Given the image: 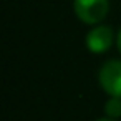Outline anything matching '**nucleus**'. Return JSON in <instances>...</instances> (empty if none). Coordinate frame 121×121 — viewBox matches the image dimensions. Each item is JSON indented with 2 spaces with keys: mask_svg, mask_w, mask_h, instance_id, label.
Instances as JSON below:
<instances>
[{
  "mask_svg": "<svg viewBox=\"0 0 121 121\" xmlns=\"http://www.w3.org/2000/svg\"><path fill=\"white\" fill-rule=\"evenodd\" d=\"M73 10L78 20L86 25H99L109 10L108 0H73Z\"/></svg>",
  "mask_w": 121,
  "mask_h": 121,
  "instance_id": "obj_1",
  "label": "nucleus"
},
{
  "mask_svg": "<svg viewBox=\"0 0 121 121\" xmlns=\"http://www.w3.org/2000/svg\"><path fill=\"white\" fill-rule=\"evenodd\" d=\"M98 81L106 95L121 98V60L104 61L99 68Z\"/></svg>",
  "mask_w": 121,
  "mask_h": 121,
  "instance_id": "obj_2",
  "label": "nucleus"
},
{
  "mask_svg": "<svg viewBox=\"0 0 121 121\" xmlns=\"http://www.w3.org/2000/svg\"><path fill=\"white\" fill-rule=\"evenodd\" d=\"M113 42H116V37H114L113 30L108 25H96V27H93L86 33V38H85L86 48L91 53H95V55H101L106 50H109Z\"/></svg>",
  "mask_w": 121,
  "mask_h": 121,
  "instance_id": "obj_3",
  "label": "nucleus"
},
{
  "mask_svg": "<svg viewBox=\"0 0 121 121\" xmlns=\"http://www.w3.org/2000/svg\"><path fill=\"white\" fill-rule=\"evenodd\" d=\"M104 114L108 118H113V119H118L121 116V98H116V96H109L104 103Z\"/></svg>",
  "mask_w": 121,
  "mask_h": 121,
  "instance_id": "obj_4",
  "label": "nucleus"
},
{
  "mask_svg": "<svg viewBox=\"0 0 121 121\" xmlns=\"http://www.w3.org/2000/svg\"><path fill=\"white\" fill-rule=\"evenodd\" d=\"M116 48H118V52L121 53V28H119V32L116 33Z\"/></svg>",
  "mask_w": 121,
  "mask_h": 121,
  "instance_id": "obj_5",
  "label": "nucleus"
},
{
  "mask_svg": "<svg viewBox=\"0 0 121 121\" xmlns=\"http://www.w3.org/2000/svg\"><path fill=\"white\" fill-rule=\"evenodd\" d=\"M96 121H118V119H113V118H108V116H104V118H98Z\"/></svg>",
  "mask_w": 121,
  "mask_h": 121,
  "instance_id": "obj_6",
  "label": "nucleus"
}]
</instances>
